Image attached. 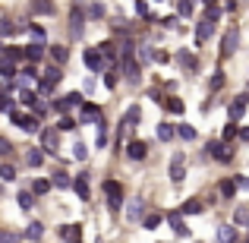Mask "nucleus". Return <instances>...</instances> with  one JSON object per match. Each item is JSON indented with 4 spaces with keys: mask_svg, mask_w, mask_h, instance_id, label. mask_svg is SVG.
<instances>
[{
    "mask_svg": "<svg viewBox=\"0 0 249 243\" xmlns=\"http://www.w3.org/2000/svg\"><path fill=\"white\" fill-rule=\"evenodd\" d=\"M0 177L3 180H16V168L13 164H0Z\"/></svg>",
    "mask_w": 249,
    "mask_h": 243,
    "instance_id": "obj_42",
    "label": "nucleus"
},
{
    "mask_svg": "<svg viewBox=\"0 0 249 243\" xmlns=\"http://www.w3.org/2000/svg\"><path fill=\"white\" fill-rule=\"evenodd\" d=\"M25 57H29L32 63L41 60V57H44V44H29V48H25Z\"/></svg>",
    "mask_w": 249,
    "mask_h": 243,
    "instance_id": "obj_27",
    "label": "nucleus"
},
{
    "mask_svg": "<svg viewBox=\"0 0 249 243\" xmlns=\"http://www.w3.org/2000/svg\"><path fill=\"white\" fill-rule=\"evenodd\" d=\"M3 51H6V60H13V63L25 57V48H3Z\"/></svg>",
    "mask_w": 249,
    "mask_h": 243,
    "instance_id": "obj_37",
    "label": "nucleus"
},
{
    "mask_svg": "<svg viewBox=\"0 0 249 243\" xmlns=\"http://www.w3.org/2000/svg\"><path fill=\"white\" fill-rule=\"evenodd\" d=\"M237 189H249V177H237Z\"/></svg>",
    "mask_w": 249,
    "mask_h": 243,
    "instance_id": "obj_58",
    "label": "nucleus"
},
{
    "mask_svg": "<svg viewBox=\"0 0 249 243\" xmlns=\"http://www.w3.org/2000/svg\"><path fill=\"white\" fill-rule=\"evenodd\" d=\"M82 35H85V13L79 10V3H76L73 13H70V38H73V41H79Z\"/></svg>",
    "mask_w": 249,
    "mask_h": 243,
    "instance_id": "obj_2",
    "label": "nucleus"
},
{
    "mask_svg": "<svg viewBox=\"0 0 249 243\" xmlns=\"http://www.w3.org/2000/svg\"><path fill=\"white\" fill-rule=\"evenodd\" d=\"M152 51H155V48H142V51H139V60H152Z\"/></svg>",
    "mask_w": 249,
    "mask_h": 243,
    "instance_id": "obj_57",
    "label": "nucleus"
},
{
    "mask_svg": "<svg viewBox=\"0 0 249 243\" xmlns=\"http://www.w3.org/2000/svg\"><path fill=\"white\" fill-rule=\"evenodd\" d=\"M167 174H170V180H174V183H183V177H186V158H183V152H174V155H170Z\"/></svg>",
    "mask_w": 249,
    "mask_h": 243,
    "instance_id": "obj_5",
    "label": "nucleus"
},
{
    "mask_svg": "<svg viewBox=\"0 0 249 243\" xmlns=\"http://www.w3.org/2000/svg\"><path fill=\"white\" fill-rule=\"evenodd\" d=\"M89 16H91V19H101V16H104V6H101V3H91V6H89Z\"/></svg>",
    "mask_w": 249,
    "mask_h": 243,
    "instance_id": "obj_46",
    "label": "nucleus"
},
{
    "mask_svg": "<svg viewBox=\"0 0 249 243\" xmlns=\"http://www.w3.org/2000/svg\"><path fill=\"white\" fill-rule=\"evenodd\" d=\"M0 243H16V234H6V231H0Z\"/></svg>",
    "mask_w": 249,
    "mask_h": 243,
    "instance_id": "obj_54",
    "label": "nucleus"
},
{
    "mask_svg": "<svg viewBox=\"0 0 249 243\" xmlns=\"http://www.w3.org/2000/svg\"><path fill=\"white\" fill-rule=\"evenodd\" d=\"M57 82H60V67H44V76H41V82H38V89L41 92H54Z\"/></svg>",
    "mask_w": 249,
    "mask_h": 243,
    "instance_id": "obj_7",
    "label": "nucleus"
},
{
    "mask_svg": "<svg viewBox=\"0 0 249 243\" xmlns=\"http://www.w3.org/2000/svg\"><path fill=\"white\" fill-rule=\"evenodd\" d=\"M208 152H212V158H218V161H231L233 158V152L224 146V142H218V139L208 142Z\"/></svg>",
    "mask_w": 249,
    "mask_h": 243,
    "instance_id": "obj_11",
    "label": "nucleus"
},
{
    "mask_svg": "<svg viewBox=\"0 0 249 243\" xmlns=\"http://www.w3.org/2000/svg\"><path fill=\"white\" fill-rule=\"evenodd\" d=\"M214 35V25L212 22H205V19H199V22H196V41H208V38Z\"/></svg>",
    "mask_w": 249,
    "mask_h": 243,
    "instance_id": "obj_13",
    "label": "nucleus"
},
{
    "mask_svg": "<svg viewBox=\"0 0 249 243\" xmlns=\"http://www.w3.org/2000/svg\"><path fill=\"white\" fill-rule=\"evenodd\" d=\"M16 202H19V208H22V212H29V208L35 206V193H29V189H22V193L16 196Z\"/></svg>",
    "mask_w": 249,
    "mask_h": 243,
    "instance_id": "obj_21",
    "label": "nucleus"
},
{
    "mask_svg": "<svg viewBox=\"0 0 249 243\" xmlns=\"http://www.w3.org/2000/svg\"><path fill=\"white\" fill-rule=\"evenodd\" d=\"M0 76H3L6 82H13V76H16V63L6 60V57H0Z\"/></svg>",
    "mask_w": 249,
    "mask_h": 243,
    "instance_id": "obj_19",
    "label": "nucleus"
},
{
    "mask_svg": "<svg viewBox=\"0 0 249 243\" xmlns=\"http://www.w3.org/2000/svg\"><path fill=\"white\" fill-rule=\"evenodd\" d=\"M0 111H6V114L13 111V98L10 95H0Z\"/></svg>",
    "mask_w": 249,
    "mask_h": 243,
    "instance_id": "obj_50",
    "label": "nucleus"
},
{
    "mask_svg": "<svg viewBox=\"0 0 249 243\" xmlns=\"http://www.w3.org/2000/svg\"><path fill=\"white\" fill-rule=\"evenodd\" d=\"M32 35H35V41H41V38H44V29H41V25H32Z\"/></svg>",
    "mask_w": 249,
    "mask_h": 243,
    "instance_id": "obj_56",
    "label": "nucleus"
},
{
    "mask_svg": "<svg viewBox=\"0 0 249 243\" xmlns=\"http://www.w3.org/2000/svg\"><path fill=\"white\" fill-rule=\"evenodd\" d=\"M240 139H243V142H249V127H243V130H240Z\"/></svg>",
    "mask_w": 249,
    "mask_h": 243,
    "instance_id": "obj_61",
    "label": "nucleus"
},
{
    "mask_svg": "<svg viewBox=\"0 0 249 243\" xmlns=\"http://www.w3.org/2000/svg\"><path fill=\"white\" fill-rule=\"evenodd\" d=\"M82 104H85V101H82V92H70V95L57 98V101H54V108L67 114V111H73V108H82Z\"/></svg>",
    "mask_w": 249,
    "mask_h": 243,
    "instance_id": "obj_6",
    "label": "nucleus"
},
{
    "mask_svg": "<svg viewBox=\"0 0 249 243\" xmlns=\"http://www.w3.org/2000/svg\"><path fill=\"white\" fill-rule=\"evenodd\" d=\"M233 193H237V180H224L221 183V196H224V199H233Z\"/></svg>",
    "mask_w": 249,
    "mask_h": 243,
    "instance_id": "obj_33",
    "label": "nucleus"
},
{
    "mask_svg": "<svg viewBox=\"0 0 249 243\" xmlns=\"http://www.w3.org/2000/svg\"><path fill=\"white\" fill-rule=\"evenodd\" d=\"M73 155H76L79 161H85V158H89V149H85L82 142H76V146H73Z\"/></svg>",
    "mask_w": 249,
    "mask_h": 243,
    "instance_id": "obj_45",
    "label": "nucleus"
},
{
    "mask_svg": "<svg viewBox=\"0 0 249 243\" xmlns=\"http://www.w3.org/2000/svg\"><path fill=\"white\" fill-rule=\"evenodd\" d=\"M237 240V227H218V243H233Z\"/></svg>",
    "mask_w": 249,
    "mask_h": 243,
    "instance_id": "obj_25",
    "label": "nucleus"
},
{
    "mask_svg": "<svg viewBox=\"0 0 249 243\" xmlns=\"http://www.w3.org/2000/svg\"><path fill=\"white\" fill-rule=\"evenodd\" d=\"M174 133H177V130L170 127V123H161V127H158V139L161 142H170V139H174Z\"/></svg>",
    "mask_w": 249,
    "mask_h": 243,
    "instance_id": "obj_32",
    "label": "nucleus"
},
{
    "mask_svg": "<svg viewBox=\"0 0 249 243\" xmlns=\"http://www.w3.org/2000/svg\"><path fill=\"white\" fill-rule=\"evenodd\" d=\"M142 215H145V202H142V199H133L126 206V218L129 221H142Z\"/></svg>",
    "mask_w": 249,
    "mask_h": 243,
    "instance_id": "obj_14",
    "label": "nucleus"
},
{
    "mask_svg": "<svg viewBox=\"0 0 249 243\" xmlns=\"http://www.w3.org/2000/svg\"><path fill=\"white\" fill-rule=\"evenodd\" d=\"M202 19H205V22H218V19H221V6L218 3H212V6H205V16H202Z\"/></svg>",
    "mask_w": 249,
    "mask_h": 243,
    "instance_id": "obj_28",
    "label": "nucleus"
},
{
    "mask_svg": "<svg viewBox=\"0 0 249 243\" xmlns=\"http://www.w3.org/2000/svg\"><path fill=\"white\" fill-rule=\"evenodd\" d=\"M164 108L170 111V114H183V101H180V98H167Z\"/></svg>",
    "mask_w": 249,
    "mask_h": 243,
    "instance_id": "obj_38",
    "label": "nucleus"
},
{
    "mask_svg": "<svg viewBox=\"0 0 249 243\" xmlns=\"http://www.w3.org/2000/svg\"><path fill=\"white\" fill-rule=\"evenodd\" d=\"M233 136H237V123H227L224 127V139H233Z\"/></svg>",
    "mask_w": 249,
    "mask_h": 243,
    "instance_id": "obj_52",
    "label": "nucleus"
},
{
    "mask_svg": "<svg viewBox=\"0 0 249 243\" xmlns=\"http://www.w3.org/2000/svg\"><path fill=\"white\" fill-rule=\"evenodd\" d=\"M152 60H155V63H167L170 54H167V51H152Z\"/></svg>",
    "mask_w": 249,
    "mask_h": 243,
    "instance_id": "obj_47",
    "label": "nucleus"
},
{
    "mask_svg": "<svg viewBox=\"0 0 249 243\" xmlns=\"http://www.w3.org/2000/svg\"><path fill=\"white\" fill-rule=\"evenodd\" d=\"M35 76V67H22V79H32Z\"/></svg>",
    "mask_w": 249,
    "mask_h": 243,
    "instance_id": "obj_59",
    "label": "nucleus"
},
{
    "mask_svg": "<svg viewBox=\"0 0 249 243\" xmlns=\"http://www.w3.org/2000/svg\"><path fill=\"white\" fill-rule=\"evenodd\" d=\"M76 127H79V123H76L73 117H63V120L57 123V130H63V133H67V130H76Z\"/></svg>",
    "mask_w": 249,
    "mask_h": 243,
    "instance_id": "obj_44",
    "label": "nucleus"
},
{
    "mask_svg": "<svg viewBox=\"0 0 249 243\" xmlns=\"http://www.w3.org/2000/svg\"><path fill=\"white\" fill-rule=\"evenodd\" d=\"M79 123H101V108H95V104H82Z\"/></svg>",
    "mask_w": 249,
    "mask_h": 243,
    "instance_id": "obj_12",
    "label": "nucleus"
},
{
    "mask_svg": "<svg viewBox=\"0 0 249 243\" xmlns=\"http://www.w3.org/2000/svg\"><path fill=\"white\" fill-rule=\"evenodd\" d=\"M32 13H44V16H51V13H54V3H51V0H35V3H32Z\"/></svg>",
    "mask_w": 249,
    "mask_h": 243,
    "instance_id": "obj_26",
    "label": "nucleus"
},
{
    "mask_svg": "<svg viewBox=\"0 0 249 243\" xmlns=\"http://www.w3.org/2000/svg\"><path fill=\"white\" fill-rule=\"evenodd\" d=\"M70 183H73V177H70V174H63V170H60V174H54L51 187H57V189H70Z\"/></svg>",
    "mask_w": 249,
    "mask_h": 243,
    "instance_id": "obj_24",
    "label": "nucleus"
},
{
    "mask_svg": "<svg viewBox=\"0 0 249 243\" xmlns=\"http://www.w3.org/2000/svg\"><path fill=\"white\" fill-rule=\"evenodd\" d=\"M10 120L16 123L19 130H25V133H38V117L35 114H19L16 108L10 111Z\"/></svg>",
    "mask_w": 249,
    "mask_h": 243,
    "instance_id": "obj_4",
    "label": "nucleus"
},
{
    "mask_svg": "<svg viewBox=\"0 0 249 243\" xmlns=\"http://www.w3.org/2000/svg\"><path fill=\"white\" fill-rule=\"evenodd\" d=\"M6 155H13V142L6 136H0V158H6Z\"/></svg>",
    "mask_w": 249,
    "mask_h": 243,
    "instance_id": "obj_43",
    "label": "nucleus"
},
{
    "mask_svg": "<svg viewBox=\"0 0 249 243\" xmlns=\"http://www.w3.org/2000/svg\"><path fill=\"white\" fill-rule=\"evenodd\" d=\"M41 161H44V155L38 152V149H32V152L25 155V164H29V168H41Z\"/></svg>",
    "mask_w": 249,
    "mask_h": 243,
    "instance_id": "obj_31",
    "label": "nucleus"
},
{
    "mask_svg": "<svg viewBox=\"0 0 249 243\" xmlns=\"http://www.w3.org/2000/svg\"><path fill=\"white\" fill-rule=\"evenodd\" d=\"M41 234H44V224H38V221H35V224H29L25 237H29V240H41Z\"/></svg>",
    "mask_w": 249,
    "mask_h": 243,
    "instance_id": "obj_34",
    "label": "nucleus"
},
{
    "mask_svg": "<svg viewBox=\"0 0 249 243\" xmlns=\"http://www.w3.org/2000/svg\"><path fill=\"white\" fill-rule=\"evenodd\" d=\"M101 189H104V196H107V208H110V212H120V206H123V189H120V183H117V180H104Z\"/></svg>",
    "mask_w": 249,
    "mask_h": 243,
    "instance_id": "obj_1",
    "label": "nucleus"
},
{
    "mask_svg": "<svg viewBox=\"0 0 249 243\" xmlns=\"http://www.w3.org/2000/svg\"><path fill=\"white\" fill-rule=\"evenodd\" d=\"M136 13H139V16H148V6H145V0H136Z\"/></svg>",
    "mask_w": 249,
    "mask_h": 243,
    "instance_id": "obj_53",
    "label": "nucleus"
},
{
    "mask_svg": "<svg viewBox=\"0 0 249 243\" xmlns=\"http://www.w3.org/2000/svg\"><path fill=\"white\" fill-rule=\"evenodd\" d=\"M82 60H85V67H89L91 73H101V70H104V57L98 54V48H89L82 54Z\"/></svg>",
    "mask_w": 249,
    "mask_h": 243,
    "instance_id": "obj_9",
    "label": "nucleus"
},
{
    "mask_svg": "<svg viewBox=\"0 0 249 243\" xmlns=\"http://www.w3.org/2000/svg\"><path fill=\"white\" fill-rule=\"evenodd\" d=\"M107 89H117V73H107V79H104Z\"/></svg>",
    "mask_w": 249,
    "mask_h": 243,
    "instance_id": "obj_55",
    "label": "nucleus"
},
{
    "mask_svg": "<svg viewBox=\"0 0 249 243\" xmlns=\"http://www.w3.org/2000/svg\"><path fill=\"white\" fill-rule=\"evenodd\" d=\"M57 130H41V146H48V152H57Z\"/></svg>",
    "mask_w": 249,
    "mask_h": 243,
    "instance_id": "obj_17",
    "label": "nucleus"
},
{
    "mask_svg": "<svg viewBox=\"0 0 249 243\" xmlns=\"http://www.w3.org/2000/svg\"><path fill=\"white\" fill-rule=\"evenodd\" d=\"M233 221H237V224H246V221H249V208H237Z\"/></svg>",
    "mask_w": 249,
    "mask_h": 243,
    "instance_id": "obj_49",
    "label": "nucleus"
},
{
    "mask_svg": "<svg viewBox=\"0 0 249 243\" xmlns=\"http://www.w3.org/2000/svg\"><path fill=\"white\" fill-rule=\"evenodd\" d=\"M170 227H174L177 237H186V234H189V227H186V221H183V215H180V212L170 215Z\"/></svg>",
    "mask_w": 249,
    "mask_h": 243,
    "instance_id": "obj_16",
    "label": "nucleus"
},
{
    "mask_svg": "<svg viewBox=\"0 0 249 243\" xmlns=\"http://www.w3.org/2000/svg\"><path fill=\"white\" fill-rule=\"evenodd\" d=\"M48 189H51V180H44V177H41V180H35V187H32V193L44 196V193H48Z\"/></svg>",
    "mask_w": 249,
    "mask_h": 243,
    "instance_id": "obj_40",
    "label": "nucleus"
},
{
    "mask_svg": "<svg viewBox=\"0 0 249 243\" xmlns=\"http://www.w3.org/2000/svg\"><path fill=\"white\" fill-rule=\"evenodd\" d=\"M177 133H180L186 142H193V139H196V130L189 127V123H180V127H177Z\"/></svg>",
    "mask_w": 249,
    "mask_h": 243,
    "instance_id": "obj_36",
    "label": "nucleus"
},
{
    "mask_svg": "<svg viewBox=\"0 0 249 243\" xmlns=\"http://www.w3.org/2000/svg\"><path fill=\"white\" fill-rule=\"evenodd\" d=\"M98 54H101L107 63H114V60H117V48H114V41H104V44H98Z\"/></svg>",
    "mask_w": 249,
    "mask_h": 243,
    "instance_id": "obj_20",
    "label": "nucleus"
},
{
    "mask_svg": "<svg viewBox=\"0 0 249 243\" xmlns=\"http://www.w3.org/2000/svg\"><path fill=\"white\" fill-rule=\"evenodd\" d=\"M126 123H139V108H129L126 111Z\"/></svg>",
    "mask_w": 249,
    "mask_h": 243,
    "instance_id": "obj_51",
    "label": "nucleus"
},
{
    "mask_svg": "<svg viewBox=\"0 0 249 243\" xmlns=\"http://www.w3.org/2000/svg\"><path fill=\"white\" fill-rule=\"evenodd\" d=\"M19 25H13L10 19H0V38H6V35H13V32H16Z\"/></svg>",
    "mask_w": 249,
    "mask_h": 243,
    "instance_id": "obj_39",
    "label": "nucleus"
},
{
    "mask_svg": "<svg viewBox=\"0 0 249 243\" xmlns=\"http://www.w3.org/2000/svg\"><path fill=\"white\" fill-rule=\"evenodd\" d=\"M60 237L67 240V243H79V237H82V224H67V227H60Z\"/></svg>",
    "mask_w": 249,
    "mask_h": 243,
    "instance_id": "obj_15",
    "label": "nucleus"
},
{
    "mask_svg": "<svg viewBox=\"0 0 249 243\" xmlns=\"http://www.w3.org/2000/svg\"><path fill=\"white\" fill-rule=\"evenodd\" d=\"M221 85H224V70H218V73L212 76V92H214V89H221Z\"/></svg>",
    "mask_w": 249,
    "mask_h": 243,
    "instance_id": "obj_48",
    "label": "nucleus"
},
{
    "mask_svg": "<svg viewBox=\"0 0 249 243\" xmlns=\"http://www.w3.org/2000/svg\"><path fill=\"white\" fill-rule=\"evenodd\" d=\"M126 155H129L133 161H142V158L148 155V142H142V139H133V142L126 146Z\"/></svg>",
    "mask_w": 249,
    "mask_h": 243,
    "instance_id": "obj_10",
    "label": "nucleus"
},
{
    "mask_svg": "<svg viewBox=\"0 0 249 243\" xmlns=\"http://www.w3.org/2000/svg\"><path fill=\"white\" fill-rule=\"evenodd\" d=\"M161 25H167V29H174V25H177V16H167V19H161Z\"/></svg>",
    "mask_w": 249,
    "mask_h": 243,
    "instance_id": "obj_60",
    "label": "nucleus"
},
{
    "mask_svg": "<svg viewBox=\"0 0 249 243\" xmlns=\"http://www.w3.org/2000/svg\"><path fill=\"white\" fill-rule=\"evenodd\" d=\"M19 101H22V104H29V108H35V104H38V98L32 95L29 89H19Z\"/></svg>",
    "mask_w": 249,
    "mask_h": 243,
    "instance_id": "obj_35",
    "label": "nucleus"
},
{
    "mask_svg": "<svg viewBox=\"0 0 249 243\" xmlns=\"http://www.w3.org/2000/svg\"><path fill=\"white\" fill-rule=\"evenodd\" d=\"M246 108H249V95L243 92V95H237V98L231 101V108H227V114H231V123H237L240 117L246 114Z\"/></svg>",
    "mask_w": 249,
    "mask_h": 243,
    "instance_id": "obj_8",
    "label": "nucleus"
},
{
    "mask_svg": "<svg viewBox=\"0 0 249 243\" xmlns=\"http://www.w3.org/2000/svg\"><path fill=\"white\" fill-rule=\"evenodd\" d=\"M177 60H180L186 70H199V60H196V57L189 54V51H180V54H177Z\"/></svg>",
    "mask_w": 249,
    "mask_h": 243,
    "instance_id": "obj_23",
    "label": "nucleus"
},
{
    "mask_svg": "<svg viewBox=\"0 0 249 243\" xmlns=\"http://www.w3.org/2000/svg\"><path fill=\"white\" fill-rule=\"evenodd\" d=\"M202 208H205V206H202V202H199V199H189V202H186V206H183V208H180V215H199V212H202Z\"/></svg>",
    "mask_w": 249,
    "mask_h": 243,
    "instance_id": "obj_29",
    "label": "nucleus"
},
{
    "mask_svg": "<svg viewBox=\"0 0 249 243\" xmlns=\"http://www.w3.org/2000/svg\"><path fill=\"white\" fill-rule=\"evenodd\" d=\"M177 13H180V16H193V0H180V3H177Z\"/></svg>",
    "mask_w": 249,
    "mask_h": 243,
    "instance_id": "obj_41",
    "label": "nucleus"
},
{
    "mask_svg": "<svg viewBox=\"0 0 249 243\" xmlns=\"http://www.w3.org/2000/svg\"><path fill=\"white\" fill-rule=\"evenodd\" d=\"M51 51V57H54V63L60 67V63H67V57H70V51L63 48V44H54V48H48Z\"/></svg>",
    "mask_w": 249,
    "mask_h": 243,
    "instance_id": "obj_22",
    "label": "nucleus"
},
{
    "mask_svg": "<svg viewBox=\"0 0 249 243\" xmlns=\"http://www.w3.org/2000/svg\"><path fill=\"white\" fill-rule=\"evenodd\" d=\"M73 189L79 193V199H89V174H79L73 180Z\"/></svg>",
    "mask_w": 249,
    "mask_h": 243,
    "instance_id": "obj_18",
    "label": "nucleus"
},
{
    "mask_svg": "<svg viewBox=\"0 0 249 243\" xmlns=\"http://www.w3.org/2000/svg\"><path fill=\"white\" fill-rule=\"evenodd\" d=\"M237 44H240V29L233 25V29H227L224 38H221V57H233L237 54Z\"/></svg>",
    "mask_w": 249,
    "mask_h": 243,
    "instance_id": "obj_3",
    "label": "nucleus"
},
{
    "mask_svg": "<svg viewBox=\"0 0 249 243\" xmlns=\"http://www.w3.org/2000/svg\"><path fill=\"white\" fill-rule=\"evenodd\" d=\"M142 224H145L148 231H155V227L161 224V215H158V212H148V215H142Z\"/></svg>",
    "mask_w": 249,
    "mask_h": 243,
    "instance_id": "obj_30",
    "label": "nucleus"
},
{
    "mask_svg": "<svg viewBox=\"0 0 249 243\" xmlns=\"http://www.w3.org/2000/svg\"><path fill=\"white\" fill-rule=\"evenodd\" d=\"M0 54H3V44H0Z\"/></svg>",
    "mask_w": 249,
    "mask_h": 243,
    "instance_id": "obj_62",
    "label": "nucleus"
}]
</instances>
